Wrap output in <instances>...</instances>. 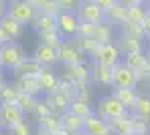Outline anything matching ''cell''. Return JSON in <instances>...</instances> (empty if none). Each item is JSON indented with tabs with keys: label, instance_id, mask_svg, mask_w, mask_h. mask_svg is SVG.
I'll return each mask as SVG.
<instances>
[{
	"label": "cell",
	"instance_id": "6da1fadb",
	"mask_svg": "<svg viewBox=\"0 0 150 135\" xmlns=\"http://www.w3.org/2000/svg\"><path fill=\"white\" fill-rule=\"evenodd\" d=\"M26 56H28L26 54V49L21 42H16V40L4 42L0 47V67H2V71H10L12 73Z\"/></svg>",
	"mask_w": 150,
	"mask_h": 135
},
{
	"label": "cell",
	"instance_id": "7a4b0ae2",
	"mask_svg": "<svg viewBox=\"0 0 150 135\" xmlns=\"http://www.w3.org/2000/svg\"><path fill=\"white\" fill-rule=\"evenodd\" d=\"M93 113L100 115L101 119H105V121H114V119L126 115L128 111H126V107L114 95H103V97L98 99V103L93 105Z\"/></svg>",
	"mask_w": 150,
	"mask_h": 135
},
{
	"label": "cell",
	"instance_id": "3957f363",
	"mask_svg": "<svg viewBox=\"0 0 150 135\" xmlns=\"http://www.w3.org/2000/svg\"><path fill=\"white\" fill-rule=\"evenodd\" d=\"M140 85V75L132 71L124 61L112 69V87L114 89H138Z\"/></svg>",
	"mask_w": 150,
	"mask_h": 135
},
{
	"label": "cell",
	"instance_id": "277c9868",
	"mask_svg": "<svg viewBox=\"0 0 150 135\" xmlns=\"http://www.w3.org/2000/svg\"><path fill=\"white\" fill-rule=\"evenodd\" d=\"M37 6L28 0H8V16L21 22L23 26H30L37 16Z\"/></svg>",
	"mask_w": 150,
	"mask_h": 135
},
{
	"label": "cell",
	"instance_id": "5b68a950",
	"mask_svg": "<svg viewBox=\"0 0 150 135\" xmlns=\"http://www.w3.org/2000/svg\"><path fill=\"white\" fill-rule=\"evenodd\" d=\"M93 65H101V67H108V69H114L116 65H120L124 61V54L120 51V47L116 42H110V45H100L96 54L89 58Z\"/></svg>",
	"mask_w": 150,
	"mask_h": 135
},
{
	"label": "cell",
	"instance_id": "8992f818",
	"mask_svg": "<svg viewBox=\"0 0 150 135\" xmlns=\"http://www.w3.org/2000/svg\"><path fill=\"white\" fill-rule=\"evenodd\" d=\"M75 14H77L79 22H89V24H101V22H105V10L100 8L91 0H81V4H79V8H77Z\"/></svg>",
	"mask_w": 150,
	"mask_h": 135
},
{
	"label": "cell",
	"instance_id": "52a82bcc",
	"mask_svg": "<svg viewBox=\"0 0 150 135\" xmlns=\"http://www.w3.org/2000/svg\"><path fill=\"white\" fill-rule=\"evenodd\" d=\"M25 119H28V117L18 109L16 103H0V127L4 129V133Z\"/></svg>",
	"mask_w": 150,
	"mask_h": 135
},
{
	"label": "cell",
	"instance_id": "ba28073f",
	"mask_svg": "<svg viewBox=\"0 0 150 135\" xmlns=\"http://www.w3.org/2000/svg\"><path fill=\"white\" fill-rule=\"evenodd\" d=\"M89 61L85 54L81 53L77 47H75L73 38H65L63 45L59 47V65H77V63H85Z\"/></svg>",
	"mask_w": 150,
	"mask_h": 135
},
{
	"label": "cell",
	"instance_id": "9c48e42d",
	"mask_svg": "<svg viewBox=\"0 0 150 135\" xmlns=\"http://www.w3.org/2000/svg\"><path fill=\"white\" fill-rule=\"evenodd\" d=\"M61 75H65L67 79H71L75 85L91 83V61L77 63V65H65Z\"/></svg>",
	"mask_w": 150,
	"mask_h": 135
},
{
	"label": "cell",
	"instance_id": "30bf717a",
	"mask_svg": "<svg viewBox=\"0 0 150 135\" xmlns=\"http://www.w3.org/2000/svg\"><path fill=\"white\" fill-rule=\"evenodd\" d=\"M79 18L75 12H59L57 14V30L63 38H75L79 30Z\"/></svg>",
	"mask_w": 150,
	"mask_h": 135
},
{
	"label": "cell",
	"instance_id": "8fae6325",
	"mask_svg": "<svg viewBox=\"0 0 150 135\" xmlns=\"http://www.w3.org/2000/svg\"><path fill=\"white\" fill-rule=\"evenodd\" d=\"M83 133L87 135H112L110 123L105 119H101L100 115L91 113L89 117L83 119Z\"/></svg>",
	"mask_w": 150,
	"mask_h": 135
},
{
	"label": "cell",
	"instance_id": "7c38bea8",
	"mask_svg": "<svg viewBox=\"0 0 150 135\" xmlns=\"http://www.w3.org/2000/svg\"><path fill=\"white\" fill-rule=\"evenodd\" d=\"M33 58L37 61V63H41L43 67H55V65H59V51L57 49H53V47H47V45H37V49L33 51Z\"/></svg>",
	"mask_w": 150,
	"mask_h": 135
},
{
	"label": "cell",
	"instance_id": "4fadbf2b",
	"mask_svg": "<svg viewBox=\"0 0 150 135\" xmlns=\"http://www.w3.org/2000/svg\"><path fill=\"white\" fill-rule=\"evenodd\" d=\"M45 101L49 103L51 111L57 113V115L67 113V111H69V105H71V97H69L67 93H63V91H55V93H51V95H45Z\"/></svg>",
	"mask_w": 150,
	"mask_h": 135
},
{
	"label": "cell",
	"instance_id": "5bb4252c",
	"mask_svg": "<svg viewBox=\"0 0 150 135\" xmlns=\"http://www.w3.org/2000/svg\"><path fill=\"white\" fill-rule=\"evenodd\" d=\"M39 85H41V89H43V97L55 93V91H59V75L55 73V69L45 67L43 73L39 75Z\"/></svg>",
	"mask_w": 150,
	"mask_h": 135
},
{
	"label": "cell",
	"instance_id": "9a60e30c",
	"mask_svg": "<svg viewBox=\"0 0 150 135\" xmlns=\"http://www.w3.org/2000/svg\"><path fill=\"white\" fill-rule=\"evenodd\" d=\"M93 40L98 45H110L118 40V28L110 22H101L96 24V32H93Z\"/></svg>",
	"mask_w": 150,
	"mask_h": 135
},
{
	"label": "cell",
	"instance_id": "2e32d148",
	"mask_svg": "<svg viewBox=\"0 0 150 135\" xmlns=\"http://www.w3.org/2000/svg\"><path fill=\"white\" fill-rule=\"evenodd\" d=\"M112 95L124 105L128 113H134L136 103H138V97H140V91L138 89H114Z\"/></svg>",
	"mask_w": 150,
	"mask_h": 135
},
{
	"label": "cell",
	"instance_id": "e0dca14e",
	"mask_svg": "<svg viewBox=\"0 0 150 135\" xmlns=\"http://www.w3.org/2000/svg\"><path fill=\"white\" fill-rule=\"evenodd\" d=\"M43 69H45V67H43L41 63H37L33 56H26L25 61L12 71V75H14V77H39V75L43 73Z\"/></svg>",
	"mask_w": 150,
	"mask_h": 135
},
{
	"label": "cell",
	"instance_id": "ac0fdd59",
	"mask_svg": "<svg viewBox=\"0 0 150 135\" xmlns=\"http://www.w3.org/2000/svg\"><path fill=\"white\" fill-rule=\"evenodd\" d=\"M14 83L21 93L33 95V97H43V89L39 85V77H14Z\"/></svg>",
	"mask_w": 150,
	"mask_h": 135
},
{
	"label": "cell",
	"instance_id": "d6986e66",
	"mask_svg": "<svg viewBox=\"0 0 150 135\" xmlns=\"http://www.w3.org/2000/svg\"><path fill=\"white\" fill-rule=\"evenodd\" d=\"M126 20H128V8H126L120 0H118L114 6H110V8L105 10V22L114 24L116 28H120Z\"/></svg>",
	"mask_w": 150,
	"mask_h": 135
},
{
	"label": "cell",
	"instance_id": "ffe728a7",
	"mask_svg": "<svg viewBox=\"0 0 150 135\" xmlns=\"http://www.w3.org/2000/svg\"><path fill=\"white\" fill-rule=\"evenodd\" d=\"M35 127H37V129H43V131H47V133H51V135H57L61 129H63L61 115L51 113V115H47V117H43V119L35 121Z\"/></svg>",
	"mask_w": 150,
	"mask_h": 135
},
{
	"label": "cell",
	"instance_id": "44dd1931",
	"mask_svg": "<svg viewBox=\"0 0 150 135\" xmlns=\"http://www.w3.org/2000/svg\"><path fill=\"white\" fill-rule=\"evenodd\" d=\"M30 26L39 32H49V30H57V16L55 14H47V12H37L35 20Z\"/></svg>",
	"mask_w": 150,
	"mask_h": 135
},
{
	"label": "cell",
	"instance_id": "7402d4cb",
	"mask_svg": "<svg viewBox=\"0 0 150 135\" xmlns=\"http://www.w3.org/2000/svg\"><path fill=\"white\" fill-rule=\"evenodd\" d=\"M144 42L146 40H140V38H134V36H128V34H118V40L116 45L120 47L122 54H128V53H136V51H144Z\"/></svg>",
	"mask_w": 150,
	"mask_h": 135
},
{
	"label": "cell",
	"instance_id": "603a6c76",
	"mask_svg": "<svg viewBox=\"0 0 150 135\" xmlns=\"http://www.w3.org/2000/svg\"><path fill=\"white\" fill-rule=\"evenodd\" d=\"M108 123H110L112 135H130V133H134V129H132V113H126V115L114 119V121H108Z\"/></svg>",
	"mask_w": 150,
	"mask_h": 135
},
{
	"label": "cell",
	"instance_id": "cb8c5ba5",
	"mask_svg": "<svg viewBox=\"0 0 150 135\" xmlns=\"http://www.w3.org/2000/svg\"><path fill=\"white\" fill-rule=\"evenodd\" d=\"M0 26H2V30L6 32V36L10 38V40H16V38H21L23 36V32H25V26L21 24V22H16L14 18H10L8 14L0 20Z\"/></svg>",
	"mask_w": 150,
	"mask_h": 135
},
{
	"label": "cell",
	"instance_id": "d4e9b609",
	"mask_svg": "<svg viewBox=\"0 0 150 135\" xmlns=\"http://www.w3.org/2000/svg\"><path fill=\"white\" fill-rule=\"evenodd\" d=\"M61 123H63V129L69 131L71 135H77L83 131V117H77L71 111H67V113L61 115Z\"/></svg>",
	"mask_w": 150,
	"mask_h": 135
},
{
	"label": "cell",
	"instance_id": "484cf974",
	"mask_svg": "<svg viewBox=\"0 0 150 135\" xmlns=\"http://www.w3.org/2000/svg\"><path fill=\"white\" fill-rule=\"evenodd\" d=\"M91 81L100 87H112V69L91 63Z\"/></svg>",
	"mask_w": 150,
	"mask_h": 135
},
{
	"label": "cell",
	"instance_id": "4316f807",
	"mask_svg": "<svg viewBox=\"0 0 150 135\" xmlns=\"http://www.w3.org/2000/svg\"><path fill=\"white\" fill-rule=\"evenodd\" d=\"M21 97V91L14 81H6L0 89V103H16Z\"/></svg>",
	"mask_w": 150,
	"mask_h": 135
},
{
	"label": "cell",
	"instance_id": "83f0119b",
	"mask_svg": "<svg viewBox=\"0 0 150 135\" xmlns=\"http://www.w3.org/2000/svg\"><path fill=\"white\" fill-rule=\"evenodd\" d=\"M73 40H75V47L85 54L87 58H91L96 54V51H98V47H100L93 38H87V36H75Z\"/></svg>",
	"mask_w": 150,
	"mask_h": 135
},
{
	"label": "cell",
	"instance_id": "f1b7e54d",
	"mask_svg": "<svg viewBox=\"0 0 150 135\" xmlns=\"http://www.w3.org/2000/svg\"><path fill=\"white\" fill-rule=\"evenodd\" d=\"M39 99H41V97H33V95H25V93H21V97H18V101H16V105H18V109L25 113L26 117H33V113H35V109H37Z\"/></svg>",
	"mask_w": 150,
	"mask_h": 135
},
{
	"label": "cell",
	"instance_id": "f546056e",
	"mask_svg": "<svg viewBox=\"0 0 150 135\" xmlns=\"http://www.w3.org/2000/svg\"><path fill=\"white\" fill-rule=\"evenodd\" d=\"M69 111L77 115V117H89L93 113V103H87V101H81V99H71V105H69Z\"/></svg>",
	"mask_w": 150,
	"mask_h": 135
},
{
	"label": "cell",
	"instance_id": "4dcf8cb0",
	"mask_svg": "<svg viewBox=\"0 0 150 135\" xmlns=\"http://www.w3.org/2000/svg\"><path fill=\"white\" fill-rule=\"evenodd\" d=\"M134 115H138V117L146 119V121L150 123V93H148V91L140 93L138 103H136V109H134Z\"/></svg>",
	"mask_w": 150,
	"mask_h": 135
},
{
	"label": "cell",
	"instance_id": "1f68e13d",
	"mask_svg": "<svg viewBox=\"0 0 150 135\" xmlns=\"http://www.w3.org/2000/svg\"><path fill=\"white\" fill-rule=\"evenodd\" d=\"M63 36H61V32L59 30H49V32H39V42L41 45H47V47H53V49H57L59 51V47L63 45Z\"/></svg>",
	"mask_w": 150,
	"mask_h": 135
},
{
	"label": "cell",
	"instance_id": "d6a6232c",
	"mask_svg": "<svg viewBox=\"0 0 150 135\" xmlns=\"http://www.w3.org/2000/svg\"><path fill=\"white\" fill-rule=\"evenodd\" d=\"M148 10L144 4H132L128 6V20L126 22H134V24H142V20L146 18Z\"/></svg>",
	"mask_w": 150,
	"mask_h": 135
},
{
	"label": "cell",
	"instance_id": "836d02e7",
	"mask_svg": "<svg viewBox=\"0 0 150 135\" xmlns=\"http://www.w3.org/2000/svg\"><path fill=\"white\" fill-rule=\"evenodd\" d=\"M35 131H37L35 123L28 121V119H25V121H21L18 125L10 127V129L6 131V135H35Z\"/></svg>",
	"mask_w": 150,
	"mask_h": 135
},
{
	"label": "cell",
	"instance_id": "e575fe53",
	"mask_svg": "<svg viewBox=\"0 0 150 135\" xmlns=\"http://www.w3.org/2000/svg\"><path fill=\"white\" fill-rule=\"evenodd\" d=\"M75 99H81V101L91 103V101H93V89H91V83L75 85Z\"/></svg>",
	"mask_w": 150,
	"mask_h": 135
},
{
	"label": "cell",
	"instance_id": "d590c367",
	"mask_svg": "<svg viewBox=\"0 0 150 135\" xmlns=\"http://www.w3.org/2000/svg\"><path fill=\"white\" fill-rule=\"evenodd\" d=\"M120 32L122 34H128V36H134V38H140V40H146V36L142 32V26L140 24H134V22H124L120 26Z\"/></svg>",
	"mask_w": 150,
	"mask_h": 135
},
{
	"label": "cell",
	"instance_id": "8d00e7d4",
	"mask_svg": "<svg viewBox=\"0 0 150 135\" xmlns=\"http://www.w3.org/2000/svg\"><path fill=\"white\" fill-rule=\"evenodd\" d=\"M132 129H134L136 135H150V123L146 119H142V117L132 113Z\"/></svg>",
	"mask_w": 150,
	"mask_h": 135
},
{
	"label": "cell",
	"instance_id": "74e56055",
	"mask_svg": "<svg viewBox=\"0 0 150 135\" xmlns=\"http://www.w3.org/2000/svg\"><path fill=\"white\" fill-rule=\"evenodd\" d=\"M53 111H51L49 103L45 101V97H41L39 99V103H37V109H35V113H33V119L35 121H39V119H43V117H47V115H51Z\"/></svg>",
	"mask_w": 150,
	"mask_h": 135
},
{
	"label": "cell",
	"instance_id": "f35d334b",
	"mask_svg": "<svg viewBox=\"0 0 150 135\" xmlns=\"http://www.w3.org/2000/svg\"><path fill=\"white\" fill-rule=\"evenodd\" d=\"M61 12H77L81 0H55Z\"/></svg>",
	"mask_w": 150,
	"mask_h": 135
},
{
	"label": "cell",
	"instance_id": "ab89813d",
	"mask_svg": "<svg viewBox=\"0 0 150 135\" xmlns=\"http://www.w3.org/2000/svg\"><path fill=\"white\" fill-rule=\"evenodd\" d=\"M93 32H96V24L81 22V24H79V30H77V36H87V38H93Z\"/></svg>",
	"mask_w": 150,
	"mask_h": 135
},
{
	"label": "cell",
	"instance_id": "60d3db41",
	"mask_svg": "<svg viewBox=\"0 0 150 135\" xmlns=\"http://www.w3.org/2000/svg\"><path fill=\"white\" fill-rule=\"evenodd\" d=\"M142 32H144V36H146V40L150 38V14H146V18L142 20Z\"/></svg>",
	"mask_w": 150,
	"mask_h": 135
},
{
	"label": "cell",
	"instance_id": "b9f144b4",
	"mask_svg": "<svg viewBox=\"0 0 150 135\" xmlns=\"http://www.w3.org/2000/svg\"><path fill=\"white\" fill-rule=\"evenodd\" d=\"M91 2H96V4H98L100 8H103V10H108V8H110V6H114L118 0H91Z\"/></svg>",
	"mask_w": 150,
	"mask_h": 135
},
{
	"label": "cell",
	"instance_id": "7bdbcfd3",
	"mask_svg": "<svg viewBox=\"0 0 150 135\" xmlns=\"http://www.w3.org/2000/svg\"><path fill=\"white\" fill-rule=\"evenodd\" d=\"M8 14V0H0V20Z\"/></svg>",
	"mask_w": 150,
	"mask_h": 135
},
{
	"label": "cell",
	"instance_id": "ee69618b",
	"mask_svg": "<svg viewBox=\"0 0 150 135\" xmlns=\"http://www.w3.org/2000/svg\"><path fill=\"white\" fill-rule=\"evenodd\" d=\"M122 4H124L126 8L128 6H132V4H146V0H120Z\"/></svg>",
	"mask_w": 150,
	"mask_h": 135
},
{
	"label": "cell",
	"instance_id": "f6af8a7d",
	"mask_svg": "<svg viewBox=\"0 0 150 135\" xmlns=\"http://www.w3.org/2000/svg\"><path fill=\"white\" fill-rule=\"evenodd\" d=\"M4 42H10V38L6 36V32H4V30H2V26H0V47H2Z\"/></svg>",
	"mask_w": 150,
	"mask_h": 135
},
{
	"label": "cell",
	"instance_id": "bcb514c9",
	"mask_svg": "<svg viewBox=\"0 0 150 135\" xmlns=\"http://www.w3.org/2000/svg\"><path fill=\"white\" fill-rule=\"evenodd\" d=\"M6 81H8V79H6V75H4V71H0V89H2V85H4Z\"/></svg>",
	"mask_w": 150,
	"mask_h": 135
},
{
	"label": "cell",
	"instance_id": "7dc6e473",
	"mask_svg": "<svg viewBox=\"0 0 150 135\" xmlns=\"http://www.w3.org/2000/svg\"><path fill=\"white\" fill-rule=\"evenodd\" d=\"M57 135H71V133H69V131H65V129H61V131H59Z\"/></svg>",
	"mask_w": 150,
	"mask_h": 135
},
{
	"label": "cell",
	"instance_id": "c3c4849f",
	"mask_svg": "<svg viewBox=\"0 0 150 135\" xmlns=\"http://www.w3.org/2000/svg\"><path fill=\"white\" fill-rule=\"evenodd\" d=\"M146 54H148V56H150V40H148V42H146Z\"/></svg>",
	"mask_w": 150,
	"mask_h": 135
},
{
	"label": "cell",
	"instance_id": "681fc988",
	"mask_svg": "<svg viewBox=\"0 0 150 135\" xmlns=\"http://www.w3.org/2000/svg\"><path fill=\"white\" fill-rule=\"evenodd\" d=\"M144 6H146V10H148V14H150V0H146V4H144Z\"/></svg>",
	"mask_w": 150,
	"mask_h": 135
},
{
	"label": "cell",
	"instance_id": "f907efd6",
	"mask_svg": "<svg viewBox=\"0 0 150 135\" xmlns=\"http://www.w3.org/2000/svg\"><path fill=\"white\" fill-rule=\"evenodd\" d=\"M0 135H4V129H2V127H0Z\"/></svg>",
	"mask_w": 150,
	"mask_h": 135
},
{
	"label": "cell",
	"instance_id": "816d5d0a",
	"mask_svg": "<svg viewBox=\"0 0 150 135\" xmlns=\"http://www.w3.org/2000/svg\"><path fill=\"white\" fill-rule=\"evenodd\" d=\"M77 135H87V133H83V131H81V133H77Z\"/></svg>",
	"mask_w": 150,
	"mask_h": 135
},
{
	"label": "cell",
	"instance_id": "f5cc1de1",
	"mask_svg": "<svg viewBox=\"0 0 150 135\" xmlns=\"http://www.w3.org/2000/svg\"><path fill=\"white\" fill-rule=\"evenodd\" d=\"M130 135H136V133H130Z\"/></svg>",
	"mask_w": 150,
	"mask_h": 135
},
{
	"label": "cell",
	"instance_id": "db71d44e",
	"mask_svg": "<svg viewBox=\"0 0 150 135\" xmlns=\"http://www.w3.org/2000/svg\"><path fill=\"white\" fill-rule=\"evenodd\" d=\"M0 71H2V67H0Z\"/></svg>",
	"mask_w": 150,
	"mask_h": 135
},
{
	"label": "cell",
	"instance_id": "11a10c76",
	"mask_svg": "<svg viewBox=\"0 0 150 135\" xmlns=\"http://www.w3.org/2000/svg\"><path fill=\"white\" fill-rule=\"evenodd\" d=\"M148 40H150V38H148ZM148 40H146V42H148Z\"/></svg>",
	"mask_w": 150,
	"mask_h": 135
}]
</instances>
